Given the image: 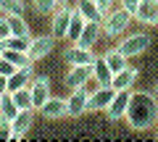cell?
Masks as SVG:
<instances>
[{"mask_svg": "<svg viewBox=\"0 0 158 142\" xmlns=\"http://www.w3.org/2000/svg\"><path fill=\"white\" fill-rule=\"evenodd\" d=\"M124 119L137 132H145L153 124H158V95L132 90V100H129V108H127Z\"/></svg>", "mask_w": 158, "mask_h": 142, "instance_id": "cell-1", "label": "cell"}, {"mask_svg": "<svg viewBox=\"0 0 158 142\" xmlns=\"http://www.w3.org/2000/svg\"><path fill=\"white\" fill-rule=\"evenodd\" d=\"M135 21V13H129L127 8L121 6H113L111 11L106 13V18H103V34H108V37H118V34H124L127 26Z\"/></svg>", "mask_w": 158, "mask_h": 142, "instance_id": "cell-2", "label": "cell"}, {"mask_svg": "<svg viewBox=\"0 0 158 142\" xmlns=\"http://www.w3.org/2000/svg\"><path fill=\"white\" fill-rule=\"evenodd\" d=\"M118 50L124 53L127 58H137L140 53H145L148 47H150V34L145 32H135V34H127L124 40H118Z\"/></svg>", "mask_w": 158, "mask_h": 142, "instance_id": "cell-3", "label": "cell"}, {"mask_svg": "<svg viewBox=\"0 0 158 142\" xmlns=\"http://www.w3.org/2000/svg\"><path fill=\"white\" fill-rule=\"evenodd\" d=\"M113 95H116V90H113L111 84H98L95 92H90V97H87V111H90V113L106 111L108 105H111Z\"/></svg>", "mask_w": 158, "mask_h": 142, "instance_id": "cell-4", "label": "cell"}, {"mask_svg": "<svg viewBox=\"0 0 158 142\" xmlns=\"http://www.w3.org/2000/svg\"><path fill=\"white\" fill-rule=\"evenodd\" d=\"M87 97H90L87 87H77V90H71V95L66 97V116L79 119L82 113H87Z\"/></svg>", "mask_w": 158, "mask_h": 142, "instance_id": "cell-5", "label": "cell"}, {"mask_svg": "<svg viewBox=\"0 0 158 142\" xmlns=\"http://www.w3.org/2000/svg\"><path fill=\"white\" fill-rule=\"evenodd\" d=\"M95 71H92V63H85V66H71L66 74V87L69 90H77V87H87V82H92Z\"/></svg>", "mask_w": 158, "mask_h": 142, "instance_id": "cell-6", "label": "cell"}, {"mask_svg": "<svg viewBox=\"0 0 158 142\" xmlns=\"http://www.w3.org/2000/svg\"><path fill=\"white\" fill-rule=\"evenodd\" d=\"M71 8L69 6H58L56 11H53V18H50V32L56 40H63L69 32V21H71Z\"/></svg>", "mask_w": 158, "mask_h": 142, "instance_id": "cell-7", "label": "cell"}, {"mask_svg": "<svg viewBox=\"0 0 158 142\" xmlns=\"http://www.w3.org/2000/svg\"><path fill=\"white\" fill-rule=\"evenodd\" d=\"M29 90H32V108L40 111L48 103V97H50V79L48 76H34Z\"/></svg>", "mask_w": 158, "mask_h": 142, "instance_id": "cell-8", "label": "cell"}, {"mask_svg": "<svg viewBox=\"0 0 158 142\" xmlns=\"http://www.w3.org/2000/svg\"><path fill=\"white\" fill-rule=\"evenodd\" d=\"M63 61H66L69 66H85V63L95 61V53H92L90 47H82V45H77V42H71V45L63 50Z\"/></svg>", "mask_w": 158, "mask_h": 142, "instance_id": "cell-9", "label": "cell"}, {"mask_svg": "<svg viewBox=\"0 0 158 142\" xmlns=\"http://www.w3.org/2000/svg\"><path fill=\"white\" fill-rule=\"evenodd\" d=\"M129 100H132V90H118L116 95H113L111 105L106 108V116L111 121H118V119H124L127 108H129Z\"/></svg>", "mask_w": 158, "mask_h": 142, "instance_id": "cell-10", "label": "cell"}, {"mask_svg": "<svg viewBox=\"0 0 158 142\" xmlns=\"http://www.w3.org/2000/svg\"><path fill=\"white\" fill-rule=\"evenodd\" d=\"M53 47H56V37L53 34H42V37H34L32 42H29V58L32 61H42L45 55H50Z\"/></svg>", "mask_w": 158, "mask_h": 142, "instance_id": "cell-11", "label": "cell"}, {"mask_svg": "<svg viewBox=\"0 0 158 142\" xmlns=\"http://www.w3.org/2000/svg\"><path fill=\"white\" fill-rule=\"evenodd\" d=\"M135 18L145 26H158V0H140Z\"/></svg>", "mask_w": 158, "mask_h": 142, "instance_id": "cell-12", "label": "cell"}, {"mask_svg": "<svg viewBox=\"0 0 158 142\" xmlns=\"http://www.w3.org/2000/svg\"><path fill=\"white\" fill-rule=\"evenodd\" d=\"M137 76H140V68H135V66H127V68H121L118 74H113V82H111V87L113 90H132L135 87V82H137Z\"/></svg>", "mask_w": 158, "mask_h": 142, "instance_id": "cell-13", "label": "cell"}, {"mask_svg": "<svg viewBox=\"0 0 158 142\" xmlns=\"http://www.w3.org/2000/svg\"><path fill=\"white\" fill-rule=\"evenodd\" d=\"M34 124V108H21L19 116L13 119V140H21Z\"/></svg>", "mask_w": 158, "mask_h": 142, "instance_id": "cell-14", "label": "cell"}, {"mask_svg": "<svg viewBox=\"0 0 158 142\" xmlns=\"http://www.w3.org/2000/svg\"><path fill=\"white\" fill-rule=\"evenodd\" d=\"M32 66L34 63H29V66H21V68H16L11 76H8V92H16V90H21V87H29L32 84Z\"/></svg>", "mask_w": 158, "mask_h": 142, "instance_id": "cell-15", "label": "cell"}, {"mask_svg": "<svg viewBox=\"0 0 158 142\" xmlns=\"http://www.w3.org/2000/svg\"><path fill=\"white\" fill-rule=\"evenodd\" d=\"M100 34H103V24H98V21H87L85 24V29H82V34H79V40H77V45H82V47H95V42L100 40Z\"/></svg>", "mask_w": 158, "mask_h": 142, "instance_id": "cell-16", "label": "cell"}, {"mask_svg": "<svg viewBox=\"0 0 158 142\" xmlns=\"http://www.w3.org/2000/svg\"><path fill=\"white\" fill-rule=\"evenodd\" d=\"M40 113L45 119H63L66 116V97H48V103L40 108Z\"/></svg>", "mask_w": 158, "mask_h": 142, "instance_id": "cell-17", "label": "cell"}, {"mask_svg": "<svg viewBox=\"0 0 158 142\" xmlns=\"http://www.w3.org/2000/svg\"><path fill=\"white\" fill-rule=\"evenodd\" d=\"M77 8L82 16L87 18V21H98V24H103V18H106V13L100 11V6H98L95 0H77Z\"/></svg>", "mask_w": 158, "mask_h": 142, "instance_id": "cell-18", "label": "cell"}, {"mask_svg": "<svg viewBox=\"0 0 158 142\" xmlns=\"http://www.w3.org/2000/svg\"><path fill=\"white\" fill-rule=\"evenodd\" d=\"M103 61L108 63V68H111L113 74H118L121 68L129 66V58H127L121 50H118V47H111V50H106V53H103Z\"/></svg>", "mask_w": 158, "mask_h": 142, "instance_id": "cell-19", "label": "cell"}, {"mask_svg": "<svg viewBox=\"0 0 158 142\" xmlns=\"http://www.w3.org/2000/svg\"><path fill=\"white\" fill-rule=\"evenodd\" d=\"M92 71H95L92 82H98V84H111V82H113V71L108 68V63L103 61V55L100 58L95 55V61H92Z\"/></svg>", "mask_w": 158, "mask_h": 142, "instance_id": "cell-20", "label": "cell"}, {"mask_svg": "<svg viewBox=\"0 0 158 142\" xmlns=\"http://www.w3.org/2000/svg\"><path fill=\"white\" fill-rule=\"evenodd\" d=\"M85 24H87V18L82 16V13L74 8V13H71V21H69V32H66V37L71 42H77L79 40V34H82V29H85Z\"/></svg>", "mask_w": 158, "mask_h": 142, "instance_id": "cell-21", "label": "cell"}, {"mask_svg": "<svg viewBox=\"0 0 158 142\" xmlns=\"http://www.w3.org/2000/svg\"><path fill=\"white\" fill-rule=\"evenodd\" d=\"M3 58H8V61L13 63L16 68H21V66H29V63H34L32 58H29V53L27 50H13V47H6V50L0 53Z\"/></svg>", "mask_w": 158, "mask_h": 142, "instance_id": "cell-22", "label": "cell"}, {"mask_svg": "<svg viewBox=\"0 0 158 142\" xmlns=\"http://www.w3.org/2000/svg\"><path fill=\"white\" fill-rule=\"evenodd\" d=\"M19 111H21V108L16 105V100H13V95H11V92L0 97V116H3V119L13 121V119L19 116Z\"/></svg>", "mask_w": 158, "mask_h": 142, "instance_id": "cell-23", "label": "cell"}, {"mask_svg": "<svg viewBox=\"0 0 158 142\" xmlns=\"http://www.w3.org/2000/svg\"><path fill=\"white\" fill-rule=\"evenodd\" d=\"M0 11L6 16H24V0H0Z\"/></svg>", "mask_w": 158, "mask_h": 142, "instance_id": "cell-24", "label": "cell"}, {"mask_svg": "<svg viewBox=\"0 0 158 142\" xmlns=\"http://www.w3.org/2000/svg\"><path fill=\"white\" fill-rule=\"evenodd\" d=\"M8 21H11V34H16V37H29V24L24 21V16H8Z\"/></svg>", "mask_w": 158, "mask_h": 142, "instance_id": "cell-25", "label": "cell"}, {"mask_svg": "<svg viewBox=\"0 0 158 142\" xmlns=\"http://www.w3.org/2000/svg\"><path fill=\"white\" fill-rule=\"evenodd\" d=\"M11 95H13V100H16L19 108H32V90H29V87H21V90L11 92Z\"/></svg>", "mask_w": 158, "mask_h": 142, "instance_id": "cell-26", "label": "cell"}, {"mask_svg": "<svg viewBox=\"0 0 158 142\" xmlns=\"http://www.w3.org/2000/svg\"><path fill=\"white\" fill-rule=\"evenodd\" d=\"M61 6L58 0H34V11L42 13V16H53V11Z\"/></svg>", "mask_w": 158, "mask_h": 142, "instance_id": "cell-27", "label": "cell"}, {"mask_svg": "<svg viewBox=\"0 0 158 142\" xmlns=\"http://www.w3.org/2000/svg\"><path fill=\"white\" fill-rule=\"evenodd\" d=\"M29 37H16V34H11L6 40V47H13V50H29Z\"/></svg>", "mask_w": 158, "mask_h": 142, "instance_id": "cell-28", "label": "cell"}, {"mask_svg": "<svg viewBox=\"0 0 158 142\" xmlns=\"http://www.w3.org/2000/svg\"><path fill=\"white\" fill-rule=\"evenodd\" d=\"M3 140H13V121L0 116V142Z\"/></svg>", "mask_w": 158, "mask_h": 142, "instance_id": "cell-29", "label": "cell"}, {"mask_svg": "<svg viewBox=\"0 0 158 142\" xmlns=\"http://www.w3.org/2000/svg\"><path fill=\"white\" fill-rule=\"evenodd\" d=\"M11 37V21H8V16L3 13L0 16V40H8Z\"/></svg>", "mask_w": 158, "mask_h": 142, "instance_id": "cell-30", "label": "cell"}, {"mask_svg": "<svg viewBox=\"0 0 158 142\" xmlns=\"http://www.w3.org/2000/svg\"><path fill=\"white\" fill-rule=\"evenodd\" d=\"M13 71H16V66H13V63L8 61V58H3V55H0V76H11Z\"/></svg>", "mask_w": 158, "mask_h": 142, "instance_id": "cell-31", "label": "cell"}, {"mask_svg": "<svg viewBox=\"0 0 158 142\" xmlns=\"http://www.w3.org/2000/svg\"><path fill=\"white\" fill-rule=\"evenodd\" d=\"M137 3H140V0H118V6L127 8L129 13H135V11H137Z\"/></svg>", "mask_w": 158, "mask_h": 142, "instance_id": "cell-32", "label": "cell"}, {"mask_svg": "<svg viewBox=\"0 0 158 142\" xmlns=\"http://www.w3.org/2000/svg\"><path fill=\"white\" fill-rule=\"evenodd\" d=\"M95 3L100 6V11H103V13H108L113 6H116V0H95Z\"/></svg>", "mask_w": 158, "mask_h": 142, "instance_id": "cell-33", "label": "cell"}, {"mask_svg": "<svg viewBox=\"0 0 158 142\" xmlns=\"http://www.w3.org/2000/svg\"><path fill=\"white\" fill-rule=\"evenodd\" d=\"M8 95V76H0V97Z\"/></svg>", "mask_w": 158, "mask_h": 142, "instance_id": "cell-34", "label": "cell"}, {"mask_svg": "<svg viewBox=\"0 0 158 142\" xmlns=\"http://www.w3.org/2000/svg\"><path fill=\"white\" fill-rule=\"evenodd\" d=\"M3 50H6V40H0V53H3Z\"/></svg>", "mask_w": 158, "mask_h": 142, "instance_id": "cell-35", "label": "cell"}, {"mask_svg": "<svg viewBox=\"0 0 158 142\" xmlns=\"http://www.w3.org/2000/svg\"><path fill=\"white\" fill-rule=\"evenodd\" d=\"M58 3H61V6H66V3H69V0H58Z\"/></svg>", "mask_w": 158, "mask_h": 142, "instance_id": "cell-36", "label": "cell"}, {"mask_svg": "<svg viewBox=\"0 0 158 142\" xmlns=\"http://www.w3.org/2000/svg\"><path fill=\"white\" fill-rule=\"evenodd\" d=\"M156 95H158V84H156Z\"/></svg>", "mask_w": 158, "mask_h": 142, "instance_id": "cell-37", "label": "cell"}]
</instances>
